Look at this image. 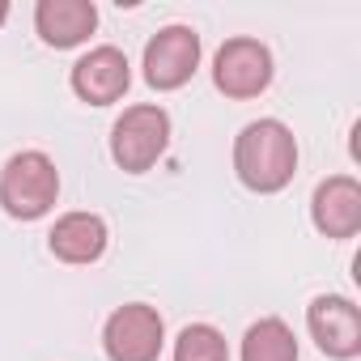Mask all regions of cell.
<instances>
[{"label": "cell", "mask_w": 361, "mask_h": 361, "mask_svg": "<svg viewBox=\"0 0 361 361\" xmlns=\"http://www.w3.org/2000/svg\"><path fill=\"white\" fill-rule=\"evenodd\" d=\"M234 174L238 183L272 196L285 192L298 174V140L281 119H255L238 132L234 140Z\"/></svg>", "instance_id": "obj_1"}, {"label": "cell", "mask_w": 361, "mask_h": 361, "mask_svg": "<svg viewBox=\"0 0 361 361\" xmlns=\"http://www.w3.org/2000/svg\"><path fill=\"white\" fill-rule=\"evenodd\" d=\"M60 200V170L47 153L22 149L0 170V209L13 221H39Z\"/></svg>", "instance_id": "obj_2"}, {"label": "cell", "mask_w": 361, "mask_h": 361, "mask_svg": "<svg viewBox=\"0 0 361 361\" xmlns=\"http://www.w3.org/2000/svg\"><path fill=\"white\" fill-rule=\"evenodd\" d=\"M170 145V115L157 102H136L128 106L115 128H111V157L128 174H145L157 166V157Z\"/></svg>", "instance_id": "obj_3"}, {"label": "cell", "mask_w": 361, "mask_h": 361, "mask_svg": "<svg viewBox=\"0 0 361 361\" xmlns=\"http://www.w3.org/2000/svg\"><path fill=\"white\" fill-rule=\"evenodd\" d=\"M102 348L111 361H157L166 348V323L153 306L128 302V306L111 310V319L102 327Z\"/></svg>", "instance_id": "obj_4"}, {"label": "cell", "mask_w": 361, "mask_h": 361, "mask_svg": "<svg viewBox=\"0 0 361 361\" xmlns=\"http://www.w3.org/2000/svg\"><path fill=\"white\" fill-rule=\"evenodd\" d=\"M213 85L226 98H259L272 85V51L259 39H226L213 56Z\"/></svg>", "instance_id": "obj_5"}, {"label": "cell", "mask_w": 361, "mask_h": 361, "mask_svg": "<svg viewBox=\"0 0 361 361\" xmlns=\"http://www.w3.org/2000/svg\"><path fill=\"white\" fill-rule=\"evenodd\" d=\"M200 68V35L192 26H166L145 43V81L161 94L183 90Z\"/></svg>", "instance_id": "obj_6"}, {"label": "cell", "mask_w": 361, "mask_h": 361, "mask_svg": "<svg viewBox=\"0 0 361 361\" xmlns=\"http://www.w3.org/2000/svg\"><path fill=\"white\" fill-rule=\"evenodd\" d=\"M306 327L310 340L319 344L323 357L331 361H353L361 357V310L344 293H319L306 306Z\"/></svg>", "instance_id": "obj_7"}, {"label": "cell", "mask_w": 361, "mask_h": 361, "mask_svg": "<svg viewBox=\"0 0 361 361\" xmlns=\"http://www.w3.org/2000/svg\"><path fill=\"white\" fill-rule=\"evenodd\" d=\"M132 68L119 47H94L73 64V94L90 106H111L128 94Z\"/></svg>", "instance_id": "obj_8"}, {"label": "cell", "mask_w": 361, "mask_h": 361, "mask_svg": "<svg viewBox=\"0 0 361 361\" xmlns=\"http://www.w3.org/2000/svg\"><path fill=\"white\" fill-rule=\"evenodd\" d=\"M310 221L323 238H353L361 230V183L353 174H331L310 196Z\"/></svg>", "instance_id": "obj_9"}, {"label": "cell", "mask_w": 361, "mask_h": 361, "mask_svg": "<svg viewBox=\"0 0 361 361\" xmlns=\"http://www.w3.org/2000/svg\"><path fill=\"white\" fill-rule=\"evenodd\" d=\"M35 30L47 47H81L98 30V9L94 0H39L35 5Z\"/></svg>", "instance_id": "obj_10"}, {"label": "cell", "mask_w": 361, "mask_h": 361, "mask_svg": "<svg viewBox=\"0 0 361 361\" xmlns=\"http://www.w3.org/2000/svg\"><path fill=\"white\" fill-rule=\"evenodd\" d=\"M106 221L98 213H64L51 234H47V247L60 264H94L102 259L106 251Z\"/></svg>", "instance_id": "obj_11"}, {"label": "cell", "mask_w": 361, "mask_h": 361, "mask_svg": "<svg viewBox=\"0 0 361 361\" xmlns=\"http://www.w3.org/2000/svg\"><path fill=\"white\" fill-rule=\"evenodd\" d=\"M243 361H298V340L293 327L276 314L259 319L243 336Z\"/></svg>", "instance_id": "obj_12"}, {"label": "cell", "mask_w": 361, "mask_h": 361, "mask_svg": "<svg viewBox=\"0 0 361 361\" xmlns=\"http://www.w3.org/2000/svg\"><path fill=\"white\" fill-rule=\"evenodd\" d=\"M174 361H230V344L213 323H188L174 340Z\"/></svg>", "instance_id": "obj_13"}, {"label": "cell", "mask_w": 361, "mask_h": 361, "mask_svg": "<svg viewBox=\"0 0 361 361\" xmlns=\"http://www.w3.org/2000/svg\"><path fill=\"white\" fill-rule=\"evenodd\" d=\"M9 22V5H5V0H0V26H5Z\"/></svg>", "instance_id": "obj_14"}]
</instances>
